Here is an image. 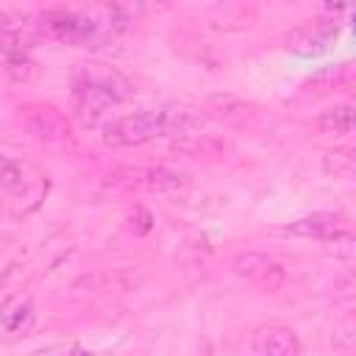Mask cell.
Here are the masks:
<instances>
[{"instance_id":"cell-1","label":"cell","mask_w":356,"mask_h":356,"mask_svg":"<svg viewBox=\"0 0 356 356\" xmlns=\"http://www.w3.org/2000/svg\"><path fill=\"white\" fill-rule=\"evenodd\" d=\"M197 125V120L189 111L181 108H159V111H136V114H125L117 117L111 122H106L103 128V142L108 147H131V145H142L150 142L156 136H181V134H192V128Z\"/></svg>"},{"instance_id":"cell-2","label":"cell","mask_w":356,"mask_h":356,"mask_svg":"<svg viewBox=\"0 0 356 356\" xmlns=\"http://www.w3.org/2000/svg\"><path fill=\"white\" fill-rule=\"evenodd\" d=\"M75 92L83 106L92 103L97 108H106L111 103H122L131 95V86L117 70L106 64H81L75 72Z\"/></svg>"},{"instance_id":"cell-3","label":"cell","mask_w":356,"mask_h":356,"mask_svg":"<svg viewBox=\"0 0 356 356\" xmlns=\"http://www.w3.org/2000/svg\"><path fill=\"white\" fill-rule=\"evenodd\" d=\"M231 267H234L236 275H242L248 281H256V284H261L267 289H278L284 284V278H286V270H284L281 261H275L267 253H256V250L239 253Z\"/></svg>"},{"instance_id":"cell-4","label":"cell","mask_w":356,"mask_h":356,"mask_svg":"<svg viewBox=\"0 0 356 356\" xmlns=\"http://www.w3.org/2000/svg\"><path fill=\"white\" fill-rule=\"evenodd\" d=\"M337 22L334 19H317V22H309V25H300L295 28L289 36H286V47L300 53V56H317V53H325L328 44L334 42L337 36Z\"/></svg>"},{"instance_id":"cell-5","label":"cell","mask_w":356,"mask_h":356,"mask_svg":"<svg viewBox=\"0 0 356 356\" xmlns=\"http://www.w3.org/2000/svg\"><path fill=\"white\" fill-rule=\"evenodd\" d=\"M250 350L259 356H295L300 350V342L289 325L267 323V325L256 328V334L250 339Z\"/></svg>"},{"instance_id":"cell-6","label":"cell","mask_w":356,"mask_h":356,"mask_svg":"<svg viewBox=\"0 0 356 356\" xmlns=\"http://www.w3.org/2000/svg\"><path fill=\"white\" fill-rule=\"evenodd\" d=\"M22 120H25V128L42 142H58L70 134L67 120L50 106H28Z\"/></svg>"},{"instance_id":"cell-7","label":"cell","mask_w":356,"mask_h":356,"mask_svg":"<svg viewBox=\"0 0 356 356\" xmlns=\"http://www.w3.org/2000/svg\"><path fill=\"white\" fill-rule=\"evenodd\" d=\"M134 175V184L150 189V192H159V195H170V192H181L186 189L189 178L184 172H175V170H167V167H150V170H128Z\"/></svg>"},{"instance_id":"cell-8","label":"cell","mask_w":356,"mask_h":356,"mask_svg":"<svg viewBox=\"0 0 356 356\" xmlns=\"http://www.w3.org/2000/svg\"><path fill=\"white\" fill-rule=\"evenodd\" d=\"M334 228H339V217L337 214H328V211H317V214H309V217H300V220L289 222L286 225V234L306 236V239H323Z\"/></svg>"},{"instance_id":"cell-9","label":"cell","mask_w":356,"mask_h":356,"mask_svg":"<svg viewBox=\"0 0 356 356\" xmlns=\"http://www.w3.org/2000/svg\"><path fill=\"white\" fill-rule=\"evenodd\" d=\"M175 153H184V156H195V159H217L222 156L225 145L206 136V134H181L175 139Z\"/></svg>"},{"instance_id":"cell-10","label":"cell","mask_w":356,"mask_h":356,"mask_svg":"<svg viewBox=\"0 0 356 356\" xmlns=\"http://www.w3.org/2000/svg\"><path fill=\"white\" fill-rule=\"evenodd\" d=\"M317 131L328 136H345L353 131V108L350 106H334L317 117Z\"/></svg>"},{"instance_id":"cell-11","label":"cell","mask_w":356,"mask_h":356,"mask_svg":"<svg viewBox=\"0 0 356 356\" xmlns=\"http://www.w3.org/2000/svg\"><path fill=\"white\" fill-rule=\"evenodd\" d=\"M28 186H31L28 170L19 161H14V159L0 153V189L8 192V195H25Z\"/></svg>"},{"instance_id":"cell-12","label":"cell","mask_w":356,"mask_h":356,"mask_svg":"<svg viewBox=\"0 0 356 356\" xmlns=\"http://www.w3.org/2000/svg\"><path fill=\"white\" fill-rule=\"evenodd\" d=\"M111 6V14L122 22H131V19H139L150 11H159L167 6V0H108Z\"/></svg>"},{"instance_id":"cell-13","label":"cell","mask_w":356,"mask_h":356,"mask_svg":"<svg viewBox=\"0 0 356 356\" xmlns=\"http://www.w3.org/2000/svg\"><path fill=\"white\" fill-rule=\"evenodd\" d=\"M323 248L328 253H334L337 259H353L356 256V236L348 231V228H334L331 234H325L323 239Z\"/></svg>"},{"instance_id":"cell-14","label":"cell","mask_w":356,"mask_h":356,"mask_svg":"<svg viewBox=\"0 0 356 356\" xmlns=\"http://www.w3.org/2000/svg\"><path fill=\"white\" fill-rule=\"evenodd\" d=\"M28 323H31V303H28V300H19L14 309L3 312V325H6V331H11V334L22 331Z\"/></svg>"},{"instance_id":"cell-15","label":"cell","mask_w":356,"mask_h":356,"mask_svg":"<svg viewBox=\"0 0 356 356\" xmlns=\"http://www.w3.org/2000/svg\"><path fill=\"white\" fill-rule=\"evenodd\" d=\"M6 72H8V75H14L17 81H28V78L33 75V64L22 56V50H17L14 56H8V58H6Z\"/></svg>"},{"instance_id":"cell-16","label":"cell","mask_w":356,"mask_h":356,"mask_svg":"<svg viewBox=\"0 0 356 356\" xmlns=\"http://www.w3.org/2000/svg\"><path fill=\"white\" fill-rule=\"evenodd\" d=\"M131 228H134V234L145 236V234L153 228V214H150L145 206H136L134 214H131Z\"/></svg>"},{"instance_id":"cell-17","label":"cell","mask_w":356,"mask_h":356,"mask_svg":"<svg viewBox=\"0 0 356 356\" xmlns=\"http://www.w3.org/2000/svg\"><path fill=\"white\" fill-rule=\"evenodd\" d=\"M339 83V72H334V70H328V72H320L317 78H312V81H306V89L312 92H328V89H334Z\"/></svg>"},{"instance_id":"cell-18","label":"cell","mask_w":356,"mask_h":356,"mask_svg":"<svg viewBox=\"0 0 356 356\" xmlns=\"http://www.w3.org/2000/svg\"><path fill=\"white\" fill-rule=\"evenodd\" d=\"M337 159H334V164L328 161V170H334V172H342V175H348L350 172V167H353V159L348 156V150H339V153H334Z\"/></svg>"},{"instance_id":"cell-19","label":"cell","mask_w":356,"mask_h":356,"mask_svg":"<svg viewBox=\"0 0 356 356\" xmlns=\"http://www.w3.org/2000/svg\"><path fill=\"white\" fill-rule=\"evenodd\" d=\"M348 6H350V0H323V8L328 11V14H342V11H348Z\"/></svg>"}]
</instances>
